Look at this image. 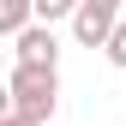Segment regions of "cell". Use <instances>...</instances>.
<instances>
[{
  "label": "cell",
  "mask_w": 126,
  "mask_h": 126,
  "mask_svg": "<svg viewBox=\"0 0 126 126\" xmlns=\"http://www.w3.org/2000/svg\"><path fill=\"white\" fill-rule=\"evenodd\" d=\"M6 96H12V114L48 126L54 108H60V72H54V66H24V60H12V72H6Z\"/></svg>",
  "instance_id": "6da1fadb"
},
{
  "label": "cell",
  "mask_w": 126,
  "mask_h": 126,
  "mask_svg": "<svg viewBox=\"0 0 126 126\" xmlns=\"http://www.w3.org/2000/svg\"><path fill=\"white\" fill-rule=\"evenodd\" d=\"M120 30V0H84L72 12V36L78 48H108V36Z\"/></svg>",
  "instance_id": "7a4b0ae2"
},
{
  "label": "cell",
  "mask_w": 126,
  "mask_h": 126,
  "mask_svg": "<svg viewBox=\"0 0 126 126\" xmlns=\"http://www.w3.org/2000/svg\"><path fill=\"white\" fill-rule=\"evenodd\" d=\"M12 60H24V66H60V42H54V24H30L12 36Z\"/></svg>",
  "instance_id": "3957f363"
},
{
  "label": "cell",
  "mask_w": 126,
  "mask_h": 126,
  "mask_svg": "<svg viewBox=\"0 0 126 126\" xmlns=\"http://www.w3.org/2000/svg\"><path fill=\"white\" fill-rule=\"evenodd\" d=\"M30 24H36V0H0V30L6 36H18Z\"/></svg>",
  "instance_id": "277c9868"
},
{
  "label": "cell",
  "mask_w": 126,
  "mask_h": 126,
  "mask_svg": "<svg viewBox=\"0 0 126 126\" xmlns=\"http://www.w3.org/2000/svg\"><path fill=\"white\" fill-rule=\"evenodd\" d=\"M78 6H84V0H36V18L42 24H60V18H72Z\"/></svg>",
  "instance_id": "5b68a950"
},
{
  "label": "cell",
  "mask_w": 126,
  "mask_h": 126,
  "mask_svg": "<svg viewBox=\"0 0 126 126\" xmlns=\"http://www.w3.org/2000/svg\"><path fill=\"white\" fill-rule=\"evenodd\" d=\"M102 54H108V60H114V66H120V72H126V24L114 30V36H108V48H102Z\"/></svg>",
  "instance_id": "8992f818"
},
{
  "label": "cell",
  "mask_w": 126,
  "mask_h": 126,
  "mask_svg": "<svg viewBox=\"0 0 126 126\" xmlns=\"http://www.w3.org/2000/svg\"><path fill=\"white\" fill-rule=\"evenodd\" d=\"M0 126H42V120H24V114H12V108H6V120H0Z\"/></svg>",
  "instance_id": "52a82bcc"
}]
</instances>
